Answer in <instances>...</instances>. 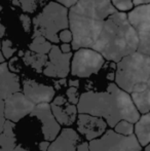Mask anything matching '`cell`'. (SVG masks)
<instances>
[{
    "mask_svg": "<svg viewBox=\"0 0 150 151\" xmlns=\"http://www.w3.org/2000/svg\"><path fill=\"white\" fill-rule=\"evenodd\" d=\"M78 113H88L104 118L113 129L120 120L136 123L140 119L132 95L116 83H109L106 91H85L80 95Z\"/></svg>",
    "mask_w": 150,
    "mask_h": 151,
    "instance_id": "cell-1",
    "label": "cell"
},
{
    "mask_svg": "<svg viewBox=\"0 0 150 151\" xmlns=\"http://www.w3.org/2000/svg\"><path fill=\"white\" fill-rule=\"evenodd\" d=\"M139 36L124 12H116L104 21L102 30L93 50L107 61L118 63L138 50Z\"/></svg>",
    "mask_w": 150,
    "mask_h": 151,
    "instance_id": "cell-2",
    "label": "cell"
},
{
    "mask_svg": "<svg viewBox=\"0 0 150 151\" xmlns=\"http://www.w3.org/2000/svg\"><path fill=\"white\" fill-rule=\"evenodd\" d=\"M150 77V56L135 52L124 57L116 66L115 82L130 93L145 91Z\"/></svg>",
    "mask_w": 150,
    "mask_h": 151,
    "instance_id": "cell-3",
    "label": "cell"
},
{
    "mask_svg": "<svg viewBox=\"0 0 150 151\" xmlns=\"http://www.w3.org/2000/svg\"><path fill=\"white\" fill-rule=\"evenodd\" d=\"M68 7L57 1L50 2L39 14L33 19V37L42 35L52 43L60 42L58 34L70 27Z\"/></svg>",
    "mask_w": 150,
    "mask_h": 151,
    "instance_id": "cell-4",
    "label": "cell"
},
{
    "mask_svg": "<svg viewBox=\"0 0 150 151\" xmlns=\"http://www.w3.org/2000/svg\"><path fill=\"white\" fill-rule=\"evenodd\" d=\"M70 30L73 33L72 48H93L104 25V21L76 14L69 10Z\"/></svg>",
    "mask_w": 150,
    "mask_h": 151,
    "instance_id": "cell-5",
    "label": "cell"
},
{
    "mask_svg": "<svg viewBox=\"0 0 150 151\" xmlns=\"http://www.w3.org/2000/svg\"><path fill=\"white\" fill-rule=\"evenodd\" d=\"M90 151H142V145L134 134L124 136L107 129L100 138L90 141Z\"/></svg>",
    "mask_w": 150,
    "mask_h": 151,
    "instance_id": "cell-6",
    "label": "cell"
},
{
    "mask_svg": "<svg viewBox=\"0 0 150 151\" xmlns=\"http://www.w3.org/2000/svg\"><path fill=\"white\" fill-rule=\"evenodd\" d=\"M106 59L93 48H80L76 50L71 63V74L80 78L90 77L98 73Z\"/></svg>",
    "mask_w": 150,
    "mask_h": 151,
    "instance_id": "cell-7",
    "label": "cell"
},
{
    "mask_svg": "<svg viewBox=\"0 0 150 151\" xmlns=\"http://www.w3.org/2000/svg\"><path fill=\"white\" fill-rule=\"evenodd\" d=\"M128 16L139 36L138 52L150 56V3L138 5Z\"/></svg>",
    "mask_w": 150,
    "mask_h": 151,
    "instance_id": "cell-8",
    "label": "cell"
},
{
    "mask_svg": "<svg viewBox=\"0 0 150 151\" xmlns=\"http://www.w3.org/2000/svg\"><path fill=\"white\" fill-rule=\"evenodd\" d=\"M115 8L112 0H79L70 10L97 20L105 21L117 12Z\"/></svg>",
    "mask_w": 150,
    "mask_h": 151,
    "instance_id": "cell-9",
    "label": "cell"
},
{
    "mask_svg": "<svg viewBox=\"0 0 150 151\" xmlns=\"http://www.w3.org/2000/svg\"><path fill=\"white\" fill-rule=\"evenodd\" d=\"M72 57L71 52H63L61 47L55 44L48 54L50 62H47L42 73L48 77L66 78L70 72V61Z\"/></svg>",
    "mask_w": 150,
    "mask_h": 151,
    "instance_id": "cell-10",
    "label": "cell"
},
{
    "mask_svg": "<svg viewBox=\"0 0 150 151\" xmlns=\"http://www.w3.org/2000/svg\"><path fill=\"white\" fill-rule=\"evenodd\" d=\"M5 116L7 119L18 122L25 116L30 115L36 104L32 102L24 93H14L4 100Z\"/></svg>",
    "mask_w": 150,
    "mask_h": 151,
    "instance_id": "cell-11",
    "label": "cell"
},
{
    "mask_svg": "<svg viewBox=\"0 0 150 151\" xmlns=\"http://www.w3.org/2000/svg\"><path fill=\"white\" fill-rule=\"evenodd\" d=\"M30 116H34L38 118L42 123V136L44 140L52 142L59 134L61 133V124L56 119L52 113V106L50 103H40L35 106L33 111L31 112Z\"/></svg>",
    "mask_w": 150,
    "mask_h": 151,
    "instance_id": "cell-12",
    "label": "cell"
},
{
    "mask_svg": "<svg viewBox=\"0 0 150 151\" xmlns=\"http://www.w3.org/2000/svg\"><path fill=\"white\" fill-rule=\"evenodd\" d=\"M107 121L99 116L88 113H78L77 131L88 141L98 139L107 131Z\"/></svg>",
    "mask_w": 150,
    "mask_h": 151,
    "instance_id": "cell-13",
    "label": "cell"
},
{
    "mask_svg": "<svg viewBox=\"0 0 150 151\" xmlns=\"http://www.w3.org/2000/svg\"><path fill=\"white\" fill-rule=\"evenodd\" d=\"M23 93L37 105L40 103H52L56 91L52 86L38 83L32 79H24Z\"/></svg>",
    "mask_w": 150,
    "mask_h": 151,
    "instance_id": "cell-14",
    "label": "cell"
},
{
    "mask_svg": "<svg viewBox=\"0 0 150 151\" xmlns=\"http://www.w3.org/2000/svg\"><path fill=\"white\" fill-rule=\"evenodd\" d=\"M21 91L20 77L9 69L7 63L0 65V99L5 100L14 93Z\"/></svg>",
    "mask_w": 150,
    "mask_h": 151,
    "instance_id": "cell-15",
    "label": "cell"
},
{
    "mask_svg": "<svg viewBox=\"0 0 150 151\" xmlns=\"http://www.w3.org/2000/svg\"><path fill=\"white\" fill-rule=\"evenodd\" d=\"M80 137L71 127L62 129L59 136L50 143L47 151H77Z\"/></svg>",
    "mask_w": 150,
    "mask_h": 151,
    "instance_id": "cell-16",
    "label": "cell"
},
{
    "mask_svg": "<svg viewBox=\"0 0 150 151\" xmlns=\"http://www.w3.org/2000/svg\"><path fill=\"white\" fill-rule=\"evenodd\" d=\"M52 113L56 119L61 125L70 127L74 123L78 116V108L74 104H71L69 101L62 105H57L55 103H50Z\"/></svg>",
    "mask_w": 150,
    "mask_h": 151,
    "instance_id": "cell-17",
    "label": "cell"
},
{
    "mask_svg": "<svg viewBox=\"0 0 150 151\" xmlns=\"http://www.w3.org/2000/svg\"><path fill=\"white\" fill-rule=\"evenodd\" d=\"M16 122L7 119L0 131V151H14L17 147V138L14 133Z\"/></svg>",
    "mask_w": 150,
    "mask_h": 151,
    "instance_id": "cell-18",
    "label": "cell"
},
{
    "mask_svg": "<svg viewBox=\"0 0 150 151\" xmlns=\"http://www.w3.org/2000/svg\"><path fill=\"white\" fill-rule=\"evenodd\" d=\"M135 135L142 147L150 143V112L143 114L140 119L135 123Z\"/></svg>",
    "mask_w": 150,
    "mask_h": 151,
    "instance_id": "cell-19",
    "label": "cell"
},
{
    "mask_svg": "<svg viewBox=\"0 0 150 151\" xmlns=\"http://www.w3.org/2000/svg\"><path fill=\"white\" fill-rule=\"evenodd\" d=\"M48 57L43 54H38V52H32V50H28L25 52V56L23 57V61L26 65H29L36 70L38 73L43 72L42 68L45 67L47 64Z\"/></svg>",
    "mask_w": 150,
    "mask_h": 151,
    "instance_id": "cell-20",
    "label": "cell"
},
{
    "mask_svg": "<svg viewBox=\"0 0 150 151\" xmlns=\"http://www.w3.org/2000/svg\"><path fill=\"white\" fill-rule=\"evenodd\" d=\"M136 105L137 109L140 111V113L146 114L150 112V88H147L145 91H138V93H131Z\"/></svg>",
    "mask_w": 150,
    "mask_h": 151,
    "instance_id": "cell-21",
    "label": "cell"
},
{
    "mask_svg": "<svg viewBox=\"0 0 150 151\" xmlns=\"http://www.w3.org/2000/svg\"><path fill=\"white\" fill-rule=\"evenodd\" d=\"M52 45L50 44V41L46 39L44 36L38 35L33 37V41L29 45V50L32 52H38V54H43L47 55L50 54V50H52Z\"/></svg>",
    "mask_w": 150,
    "mask_h": 151,
    "instance_id": "cell-22",
    "label": "cell"
},
{
    "mask_svg": "<svg viewBox=\"0 0 150 151\" xmlns=\"http://www.w3.org/2000/svg\"><path fill=\"white\" fill-rule=\"evenodd\" d=\"M113 129L116 133L120 134V135L131 136V135H133L135 132V125H134V123L131 122V121L122 119V120H120Z\"/></svg>",
    "mask_w": 150,
    "mask_h": 151,
    "instance_id": "cell-23",
    "label": "cell"
},
{
    "mask_svg": "<svg viewBox=\"0 0 150 151\" xmlns=\"http://www.w3.org/2000/svg\"><path fill=\"white\" fill-rule=\"evenodd\" d=\"M47 0H20V6L22 7L23 12L33 14L37 7Z\"/></svg>",
    "mask_w": 150,
    "mask_h": 151,
    "instance_id": "cell-24",
    "label": "cell"
},
{
    "mask_svg": "<svg viewBox=\"0 0 150 151\" xmlns=\"http://www.w3.org/2000/svg\"><path fill=\"white\" fill-rule=\"evenodd\" d=\"M112 3L119 12H128L135 5L133 0H112Z\"/></svg>",
    "mask_w": 150,
    "mask_h": 151,
    "instance_id": "cell-25",
    "label": "cell"
},
{
    "mask_svg": "<svg viewBox=\"0 0 150 151\" xmlns=\"http://www.w3.org/2000/svg\"><path fill=\"white\" fill-rule=\"evenodd\" d=\"M16 48L12 47V43L10 40H3L2 41V46H1V52L4 55L6 59H10L12 57V55L16 52Z\"/></svg>",
    "mask_w": 150,
    "mask_h": 151,
    "instance_id": "cell-26",
    "label": "cell"
},
{
    "mask_svg": "<svg viewBox=\"0 0 150 151\" xmlns=\"http://www.w3.org/2000/svg\"><path fill=\"white\" fill-rule=\"evenodd\" d=\"M66 96H67L68 101L70 102L71 104L77 105L78 102H79V99H80L79 93H78V88L70 86V88H69L66 91Z\"/></svg>",
    "mask_w": 150,
    "mask_h": 151,
    "instance_id": "cell-27",
    "label": "cell"
},
{
    "mask_svg": "<svg viewBox=\"0 0 150 151\" xmlns=\"http://www.w3.org/2000/svg\"><path fill=\"white\" fill-rule=\"evenodd\" d=\"M59 38L60 41L64 42V43H69V42L73 41V33L71 30L68 29H64L59 33Z\"/></svg>",
    "mask_w": 150,
    "mask_h": 151,
    "instance_id": "cell-28",
    "label": "cell"
},
{
    "mask_svg": "<svg viewBox=\"0 0 150 151\" xmlns=\"http://www.w3.org/2000/svg\"><path fill=\"white\" fill-rule=\"evenodd\" d=\"M20 19H21V22H22V25H23V28L26 32H30L31 30V24H32V20L30 19V17L27 16V14H23L20 16Z\"/></svg>",
    "mask_w": 150,
    "mask_h": 151,
    "instance_id": "cell-29",
    "label": "cell"
},
{
    "mask_svg": "<svg viewBox=\"0 0 150 151\" xmlns=\"http://www.w3.org/2000/svg\"><path fill=\"white\" fill-rule=\"evenodd\" d=\"M55 1L63 4V5L66 6V7H70L71 8L73 5H75V4L79 1V0H55Z\"/></svg>",
    "mask_w": 150,
    "mask_h": 151,
    "instance_id": "cell-30",
    "label": "cell"
},
{
    "mask_svg": "<svg viewBox=\"0 0 150 151\" xmlns=\"http://www.w3.org/2000/svg\"><path fill=\"white\" fill-rule=\"evenodd\" d=\"M50 141H47V140H44L43 142H40L38 144V147H39V151H47L48 147H50Z\"/></svg>",
    "mask_w": 150,
    "mask_h": 151,
    "instance_id": "cell-31",
    "label": "cell"
},
{
    "mask_svg": "<svg viewBox=\"0 0 150 151\" xmlns=\"http://www.w3.org/2000/svg\"><path fill=\"white\" fill-rule=\"evenodd\" d=\"M77 151H90V143L88 142H82L78 145Z\"/></svg>",
    "mask_w": 150,
    "mask_h": 151,
    "instance_id": "cell-32",
    "label": "cell"
},
{
    "mask_svg": "<svg viewBox=\"0 0 150 151\" xmlns=\"http://www.w3.org/2000/svg\"><path fill=\"white\" fill-rule=\"evenodd\" d=\"M55 83H56V88L60 90L62 86H66V84H67V80H66V78H61V79H59L58 81H56Z\"/></svg>",
    "mask_w": 150,
    "mask_h": 151,
    "instance_id": "cell-33",
    "label": "cell"
},
{
    "mask_svg": "<svg viewBox=\"0 0 150 151\" xmlns=\"http://www.w3.org/2000/svg\"><path fill=\"white\" fill-rule=\"evenodd\" d=\"M61 50H62L63 52H71V50H72V44L63 43L62 45H61Z\"/></svg>",
    "mask_w": 150,
    "mask_h": 151,
    "instance_id": "cell-34",
    "label": "cell"
},
{
    "mask_svg": "<svg viewBox=\"0 0 150 151\" xmlns=\"http://www.w3.org/2000/svg\"><path fill=\"white\" fill-rule=\"evenodd\" d=\"M134 4L136 6L138 5H143V4H149L150 3V0H133Z\"/></svg>",
    "mask_w": 150,
    "mask_h": 151,
    "instance_id": "cell-35",
    "label": "cell"
},
{
    "mask_svg": "<svg viewBox=\"0 0 150 151\" xmlns=\"http://www.w3.org/2000/svg\"><path fill=\"white\" fill-rule=\"evenodd\" d=\"M68 84L70 86H75V88H78L79 86V80L78 79H71V80H69V82H68Z\"/></svg>",
    "mask_w": 150,
    "mask_h": 151,
    "instance_id": "cell-36",
    "label": "cell"
},
{
    "mask_svg": "<svg viewBox=\"0 0 150 151\" xmlns=\"http://www.w3.org/2000/svg\"><path fill=\"white\" fill-rule=\"evenodd\" d=\"M0 30H1V32H0V37H3L4 35H5V27H4V25H1L0 26Z\"/></svg>",
    "mask_w": 150,
    "mask_h": 151,
    "instance_id": "cell-37",
    "label": "cell"
},
{
    "mask_svg": "<svg viewBox=\"0 0 150 151\" xmlns=\"http://www.w3.org/2000/svg\"><path fill=\"white\" fill-rule=\"evenodd\" d=\"M14 151H28L27 149H25L23 146H21V145H17V147L14 148Z\"/></svg>",
    "mask_w": 150,
    "mask_h": 151,
    "instance_id": "cell-38",
    "label": "cell"
},
{
    "mask_svg": "<svg viewBox=\"0 0 150 151\" xmlns=\"http://www.w3.org/2000/svg\"><path fill=\"white\" fill-rule=\"evenodd\" d=\"M107 79H109V80H113V79H115V74L113 73H109L108 75H107Z\"/></svg>",
    "mask_w": 150,
    "mask_h": 151,
    "instance_id": "cell-39",
    "label": "cell"
},
{
    "mask_svg": "<svg viewBox=\"0 0 150 151\" xmlns=\"http://www.w3.org/2000/svg\"><path fill=\"white\" fill-rule=\"evenodd\" d=\"M5 57H4V55L2 54L1 52V55H0V62H1V63H4V62H5Z\"/></svg>",
    "mask_w": 150,
    "mask_h": 151,
    "instance_id": "cell-40",
    "label": "cell"
},
{
    "mask_svg": "<svg viewBox=\"0 0 150 151\" xmlns=\"http://www.w3.org/2000/svg\"><path fill=\"white\" fill-rule=\"evenodd\" d=\"M12 4H14V5L19 6L20 5V0H12Z\"/></svg>",
    "mask_w": 150,
    "mask_h": 151,
    "instance_id": "cell-41",
    "label": "cell"
},
{
    "mask_svg": "<svg viewBox=\"0 0 150 151\" xmlns=\"http://www.w3.org/2000/svg\"><path fill=\"white\" fill-rule=\"evenodd\" d=\"M24 56H25V52L20 50V52H19V57H24Z\"/></svg>",
    "mask_w": 150,
    "mask_h": 151,
    "instance_id": "cell-42",
    "label": "cell"
},
{
    "mask_svg": "<svg viewBox=\"0 0 150 151\" xmlns=\"http://www.w3.org/2000/svg\"><path fill=\"white\" fill-rule=\"evenodd\" d=\"M145 151H150V143L147 146H145Z\"/></svg>",
    "mask_w": 150,
    "mask_h": 151,
    "instance_id": "cell-43",
    "label": "cell"
},
{
    "mask_svg": "<svg viewBox=\"0 0 150 151\" xmlns=\"http://www.w3.org/2000/svg\"><path fill=\"white\" fill-rule=\"evenodd\" d=\"M147 86H148V88H150V77L148 79V82H147Z\"/></svg>",
    "mask_w": 150,
    "mask_h": 151,
    "instance_id": "cell-44",
    "label": "cell"
}]
</instances>
